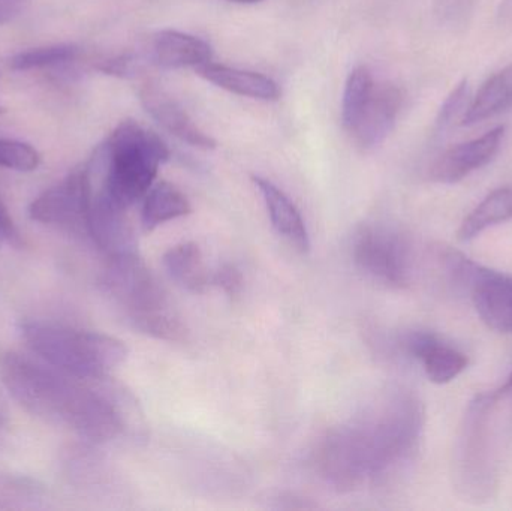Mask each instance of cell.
Wrapping results in <instances>:
<instances>
[{
    "label": "cell",
    "mask_w": 512,
    "mask_h": 511,
    "mask_svg": "<svg viewBox=\"0 0 512 511\" xmlns=\"http://www.w3.org/2000/svg\"><path fill=\"white\" fill-rule=\"evenodd\" d=\"M0 381L27 413L102 446L137 435V401L110 377L81 380L26 354H0Z\"/></svg>",
    "instance_id": "obj_1"
},
{
    "label": "cell",
    "mask_w": 512,
    "mask_h": 511,
    "mask_svg": "<svg viewBox=\"0 0 512 511\" xmlns=\"http://www.w3.org/2000/svg\"><path fill=\"white\" fill-rule=\"evenodd\" d=\"M170 155L155 132L123 120L87 162L90 185L129 210L146 197Z\"/></svg>",
    "instance_id": "obj_2"
},
{
    "label": "cell",
    "mask_w": 512,
    "mask_h": 511,
    "mask_svg": "<svg viewBox=\"0 0 512 511\" xmlns=\"http://www.w3.org/2000/svg\"><path fill=\"white\" fill-rule=\"evenodd\" d=\"M18 332L33 356L81 380L110 377L128 359L120 339L60 321L24 320Z\"/></svg>",
    "instance_id": "obj_3"
},
{
    "label": "cell",
    "mask_w": 512,
    "mask_h": 511,
    "mask_svg": "<svg viewBox=\"0 0 512 511\" xmlns=\"http://www.w3.org/2000/svg\"><path fill=\"white\" fill-rule=\"evenodd\" d=\"M370 456V485H393L415 461L424 411L414 396L397 393L360 416Z\"/></svg>",
    "instance_id": "obj_4"
},
{
    "label": "cell",
    "mask_w": 512,
    "mask_h": 511,
    "mask_svg": "<svg viewBox=\"0 0 512 511\" xmlns=\"http://www.w3.org/2000/svg\"><path fill=\"white\" fill-rule=\"evenodd\" d=\"M504 396L499 390L478 396L469 405L456 449V480L465 497L489 498L495 489L489 422Z\"/></svg>",
    "instance_id": "obj_5"
},
{
    "label": "cell",
    "mask_w": 512,
    "mask_h": 511,
    "mask_svg": "<svg viewBox=\"0 0 512 511\" xmlns=\"http://www.w3.org/2000/svg\"><path fill=\"white\" fill-rule=\"evenodd\" d=\"M352 258L367 278L390 288L411 284L414 252L405 233L379 222L357 228L352 237Z\"/></svg>",
    "instance_id": "obj_6"
},
{
    "label": "cell",
    "mask_w": 512,
    "mask_h": 511,
    "mask_svg": "<svg viewBox=\"0 0 512 511\" xmlns=\"http://www.w3.org/2000/svg\"><path fill=\"white\" fill-rule=\"evenodd\" d=\"M101 287L131 326L141 318L171 306L164 288L138 252L107 257Z\"/></svg>",
    "instance_id": "obj_7"
},
{
    "label": "cell",
    "mask_w": 512,
    "mask_h": 511,
    "mask_svg": "<svg viewBox=\"0 0 512 511\" xmlns=\"http://www.w3.org/2000/svg\"><path fill=\"white\" fill-rule=\"evenodd\" d=\"M316 468L339 492H352L370 482L369 450L358 417L327 432L316 452Z\"/></svg>",
    "instance_id": "obj_8"
},
{
    "label": "cell",
    "mask_w": 512,
    "mask_h": 511,
    "mask_svg": "<svg viewBox=\"0 0 512 511\" xmlns=\"http://www.w3.org/2000/svg\"><path fill=\"white\" fill-rule=\"evenodd\" d=\"M90 182L86 165L42 192L30 203L29 216L78 239H89Z\"/></svg>",
    "instance_id": "obj_9"
},
{
    "label": "cell",
    "mask_w": 512,
    "mask_h": 511,
    "mask_svg": "<svg viewBox=\"0 0 512 511\" xmlns=\"http://www.w3.org/2000/svg\"><path fill=\"white\" fill-rule=\"evenodd\" d=\"M445 260L451 272L468 282L483 323L495 332L512 333V276L484 269L456 252Z\"/></svg>",
    "instance_id": "obj_10"
},
{
    "label": "cell",
    "mask_w": 512,
    "mask_h": 511,
    "mask_svg": "<svg viewBox=\"0 0 512 511\" xmlns=\"http://www.w3.org/2000/svg\"><path fill=\"white\" fill-rule=\"evenodd\" d=\"M402 102L399 87L391 83H376L357 119L346 132L363 150L381 146L396 125Z\"/></svg>",
    "instance_id": "obj_11"
},
{
    "label": "cell",
    "mask_w": 512,
    "mask_h": 511,
    "mask_svg": "<svg viewBox=\"0 0 512 511\" xmlns=\"http://www.w3.org/2000/svg\"><path fill=\"white\" fill-rule=\"evenodd\" d=\"M505 128L498 126L475 140L457 144L439 156L430 170V177L439 183H457L489 164L501 149Z\"/></svg>",
    "instance_id": "obj_12"
},
{
    "label": "cell",
    "mask_w": 512,
    "mask_h": 511,
    "mask_svg": "<svg viewBox=\"0 0 512 511\" xmlns=\"http://www.w3.org/2000/svg\"><path fill=\"white\" fill-rule=\"evenodd\" d=\"M140 101L149 116L177 140L197 149H215L216 141L161 87L153 83L144 84L140 89Z\"/></svg>",
    "instance_id": "obj_13"
},
{
    "label": "cell",
    "mask_w": 512,
    "mask_h": 511,
    "mask_svg": "<svg viewBox=\"0 0 512 511\" xmlns=\"http://www.w3.org/2000/svg\"><path fill=\"white\" fill-rule=\"evenodd\" d=\"M146 56L150 65L165 71L198 68L212 60L213 48L198 36L165 29L152 36Z\"/></svg>",
    "instance_id": "obj_14"
},
{
    "label": "cell",
    "mask_w": 512,
    "mask_h": 511,
    "mask_svg": "<svg viewBox=\"0 0 512 511\" xmlns=\"http://www.w3.org/2000/svg\"><path fill=\"white\" fill-rule=\"evenodd\" d=\"M405 344L409 354L420 360L427 378L432 383H451L468 368V357L462 351L442 342L433 333H411Z\"/></svg>",
    "instance_id": "obj_15"
},
{
    "label": "cell",
    "mask_w": 512,
    "mask_h": 511,
    "mask_svg": "<svg viewBox=\"0 0 512 511\" xmlns=\"http://www.w3.org/2000/svg\"><path fill=\"white\" fill-rule=\"evenodd\" d=\"M265 207L270 216L271 225L279 236H282L289 245L294 246L297 251L309 252L310 236L306 222L301 216L291 198L268 179L261 176H252Z\"/></svg>",
    "instance_id": "obj_16"
},
{
    "label": "cell",
    "mask_w": 512,
    "mask_h": 511,
    "mask_svg": "<svg viewBox=\"0 0 512 511\" xmlns=\"http://www.w3.org/2000/svg\"><path fill=\"white\" fill-rule=\"evenodd\" d=\"M195 71L209 83L236 95L261 99V101H276L282 93L279 84L267 75L219 65V63H212V60L198 66Z\"/></svg>",
    "instance_id": "obj_17"
},
{
    "label": "cell",
    "mask_w": 512,
    "mask_h": 511,
    "mask_svg": "<svg viewBox=\"0 0 512 511\" xmlns=\"http://www.w3.org/2000/svg\"><path fill=\"white\" fill-rule=\"evenodd\" d=\"M162 261L170 278L183 290L197 294L212 287V272L207 269L197 243L183 242L171 246Z\"/></svg>",
    "instance_id": "obj_18"
},
{
    "label": "cell",
    "mask_w": 512,
    "mask_h": 511,
    "mask_svg": "<svg viewBox=\"0 0 512 511\" xmlns=\"http://www.w3.org/2000/svg\"><path fill=\"white\" fill-rule=\"evenodd\" d=\"M192 212L191 201L173 183L159 180L143 198L141 206V227L146 233L174 219L183 218Z\"/></svg>",
    "instance_id": "obj_19"
},
{
    "label": "cell",
    "mask_w": 512,
    "mask_h": 511,
    "mask_svg": "<svg viewBox=\"0 0 512 511\" xmlns=\"http://www.w3.org/2000/svg\"><path fill=\"white\" fill-rule=\"evenodd\" d=\"M512 110V63L496 72L469 102L460 125L472 126Z\"/></svg>",
    "instance_id": "obj_20"
},
{
    "label": "cell",
    "mask_w": 512,
    "mask_h": 511,
    "mask_svg": "<svg viewBox=\"0 0 512 511\" xmlns=\"http://www.w3.org/2000/svg\"><path fill=\"white\" fill-rule=\"evenodd\" d=\"M50 492L39 480L0 473V511H38L50 507Z\"/></svg>",
    "instance_id": "obj_21"
},
{
    "label": "cell",
    "mask_w": 512,
    "mask_h": 511,
    "mask_svg": "<svg viewBox=\"0 0 512 511\" xmlns=\"http://www.w3.org/2000/svg\"><path fill=\"white\" fill-rule=\"evenodd\" d=\"M512 218V189L501 188L484 198L460 225L459 239H474L493 225Z\"/></svg>",
    "instance_id": "obj_22"
},
{
    "label": "cell",
    "mask_w": 512,
    "mask_h": 511,
    "mask_svg": "<svg viewBox=\"0 0 512 511\" xmlns=\"http://www.w3.org/2000/svg\"><path fill=\"white\" fill-rule=\"evenodd\" d=\"M80 56V48L75 44H56L48 47L30 48L20 51L9 60V68L14 71L53 68L68 65Z\"/></svg>",
    "instance_id": "obj_23"
},
{
    "label": "cell",
    "mask_w": 512,
    "mask_h": 511,
    "mask_svg": "<svg viewBox=\"0 0 512 511\" xmlns=\"http://www.w3.org/2000/svg\"><path fill=\"white\" fill-rule=\"evenodd\" d=\"M375 84V78L366 66H357L352 69L343 92L342 123L345 131H348L357 119Z\"/></svg>",
    "instance_id": "obj_24"
},
{
    "label": "cell",
    "mask_w": 512,
    "mask_h": 511,
    "mask_svg": "<svg viewBox=\"0 0 512 511\" xmlns=\"http://www.w3.org/2000/svg\"><path fill=\"white\" fill-rule=\"evenodd\" d=\"M41 164V155L24 141L0 137V168L30 173Z\"/></svg>",
    "instance_id": "obj_25"
},
{
    "label": "cell",
    "mask_w": 512,
    "mask_h": 511,
    "mask_svg": "<svg viewBox=\"0 0 512 511\" xmlns=\"http://www.w3.org/2000/svg\"><path fill=\"white\" fill-rule=\"evenodd\" d=\"M469 107V86L468 81L463 80L457 84L456 89L445 99L444 105L439 111L438 119H436V134H444L445 131L454 125L456 120L462 122L466 110Z\"/></svg>",
    "instance_id": "obj_26"
},
{
    "label": "cell",
    "mask_w": 512,
    "mask_h": 511,
    "mask_svg": "<svg viewBox=\"0 0 512 511\" xmlns=\"http://www.w3.org/2000/svg\"><path fill=\"white\" fill-rule=\"evenodd\" d=\"M474 8L475 0H435L436 17L451 29L466 26Z\"/></svg>",
    "instance_id": "obj_27"
},
{
    "label": "cell",
    "mask_w": 512,
    "mask_h": 511,
    "mask_svg": "<svg viewBox=\"0 0 512 511\" xmlns=\"http://www.w3.org/2000/svg\"><path fill=\"white\" fill-rule=\"evenodd\" d=\"M212 287L221 288L230 299H236L243 293L245 278L234 264H224L212 273Z\"/></svg>",
    "instance_id": "obj_28"
},
{
    "label": "cell",
    "mask_w": 512,
    "mask_h": 511,
    "mask_svg": "<svg viewBox=\"0 0 512 511\" xmlns=\"http://www.w3.org/2000/svg\"><path fill=\"white\" fill-rule=\"evenodd\" d=\"M0 239L8 245L15 246V248L23 246V237H21L20 231H18L17 225H15L2 197H0Z\"/></svg>",
    "instance_id": "obj_29"
},
{
    "label": "cell",
    "mask_w": 512,
    "mask_h": 511,
    "mask_svg": "<svg viewBox=\"0 0 512 511\" xmlns=\"http://www.w3.org/2000/svg\"><path fill=\"white\" fill-rule=\"evenodd\" d=\"M32 0H0V26L20 17Z\"/></svg>",
    "instance_id": "obj_30"
},
{
    "label": "cell",
    "mask_w": 512,
    "mask_h": 511,
    "mask_svg": "<svg viewBox=\"0 0 512 511\" xmlns=\"http://www.w3.org/2000/svg\"><path fill=\"white\" fill-rule=\"evenodd\" d=\"M9 426V407L8 401H6L5 395H3L2 390H0V437H2L3 432L8 429Z\"/></svg>",
    "instance_id": "obj_31"
},
{
    "label": "cell",
    "mask_w": 512,
    "mask_h": 511,
    "mask_svg": "<svg viewBox=\"0 0 512 511\" xmlns=\"http://www.w3.org/2000/svg\"><path fill=\"white\" fill-rule=\"evenodd\" d=\"M228 2L242 3V5H252V3L262 2V0H228Z\"/></svg>",
    "instance_id": "obj_32"
},
{
    "label": "cell",
    "mask_w": 512,
    "mask_h": 511,
    "mask_svg": "<svg viewBox=\"0 0 512 511\" xmlns=\"http://www.w3.org/2000/svg\"><path fill=\"white\" fill-rule=\"evenodd\" d=\"M3 113H5V110H3L2 107H0V114H3Z\"/></svg>",
    "instance_id": "obj_33"
},
{
    "label": "cell",
    "mask_w": 512,
    "mask_h": 511,
    "mask_svg": "<svg viewBox=\"0 0 512 511\" xmlns=\"http://www.w3.org/2000/svg\"><path fill=\"white\" fill-rule=\"evenodd\" d=\"M0 242H2V239H0Z\"/></svg>",
    "instance_id": "obj_34"
}]
</instances>
